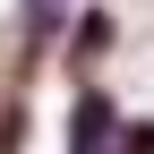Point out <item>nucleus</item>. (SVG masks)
I'll return each mask as SVG.
<instances>
[{
  "instance_id": "1",
  "label": "nucleus",
  "mask_w": 154,
  "mask_h": 154,
  "mask_svg": "<svg viewBox=\"0 0 154 154\" xmlns=\"http://www.w3.org/2000/svg\"><path fill=\"white\" fill-rule=\"evenodd\" d=\"M103 137H111V103L86 94V103H77V128H69V154H103Z\"/></svg>"
},
{
  "instance_id": "2",
  "label": "nucleus",
  "mask_w": 154,
  "mask_h": 154,
  "mask_svg": "<svg viewBox=\"0 0 154 154\" xmlns=\"http://www.w3.org/2000/svg\"><path fill=\"white\" fill-rule=\"evenodd\" d=\"M103 43H111V17H103V9H94V17H86V26H77V69H86V60H103Z\"/></svg>"
},
{
  "instance_id": "3",
  "label": "nucleus",
  "mask_w": 154,
  "mask_h": 154,
  "mask_svg": "<svg viewBox=\"0 0 154 154\" xmlns=\"http://www.w3.org/2000/svg\"><path fill=\"white\" fill-rule=\"evenodd\" d=\"M120 154H154V120H137V128H128V137H120Z\"/></svg>"
}]
</instances>
